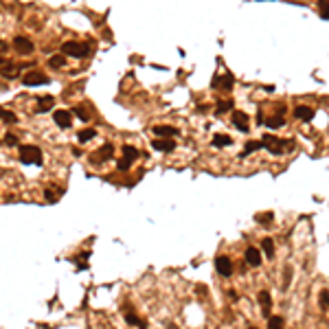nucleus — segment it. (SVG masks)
I'll use <instances>...</instances> for the list:
<instances>
[{
    "mask_svg": "<svg viewBox=\"0 0 329 329\" xmlns=\"http://www.w3.org/2000/svg\"><path fill=\"white\" fill-rule=\"evenodd\" d=\"M20 163L22 164H42V150L35 145L20 147Z\"/></svg>",
    "mask_w": 329,
    "mask_h": 329,
    "instance_id": "obj_1",
    "label": "nucleus"
},
{
    "mask_svg": "<svg viewBox=\"0 0 329 329\" xmlns=\"http://www.w3.org/2000/svg\"><path fill=\"white\" fill-rule=\"evenodd\" d=\"M62 53L66 57H75V59H84L88 55V44L81 42H64L62 44Z\"/></svg>",
    "mask_w": 329,
    "mask_h": 329,
    "instance_id": "obj_2",
    "label": "nucleus"
},
{
    "mask_svg": "<svg viewBox=\"0 0 329 329\" xmlns=\"http://www.w3.org/2000/svg\"><path fill=\"white\" fill-rule=\"evenodd\" d=\"M261 145L266 147V150L270 152L272 156H281L288 143L281 141V139H277V136H272V134H266V136H263V139H261Z\"/></svg>",
    "mask_w": 329,
    "mask_h": 329,
    "instance_id": "obj_3",
    "label": "nucleus"
},
{
    "mask_svg": "<svg viewBox=\"0 0 329 329\" xmlns=\"http://www.w3.org/2000/svg\"><path fill=\"white\" fill-rule=\"evenodd\" d=\"M22 84L24 86H44V84H48V77L44 73H40V70H31V73H26L22 77Z\"/></svg>",
    "mask_w": 329,
    "mask_h": 329,
    "instance_id": "obj_4",
    "label": "nucleus"
},
{
    "mask_svg": "<svg viewBox=\"0 0 329 329\" xmlns=\"http://www.w3.org/2000/svg\"><path fill=\"white\" fill-rule=\"evenodd\" d=\"M139 158V150H134V147H130V145H125L123 147V161L119 163V169L121 171H128L130 169V164Z\"/></svg>",
    "mask_w": 329,
    "mask_h": 329,
    "instance_id": "obj_5",
    "label": "nucleus"
},
{
    "mask_svg": "<svg viewBox=\"0 0 329 329\" xmlns=\"http://www.w3.org/2000/svg\"><path fill=\"white\" fill-rule=\"evenodd\" d=\"M114 156V147L110 145V143H106L103 147H99L97 150V154H92L90 156V161L92 163H97V164H101V163H106V161H110V158Z\"/></svg>",
    "mask_w": 329,
    "mask_h": 329,
    "instance_id": "obj_6",
    "label": "nucleus"
},
{
    "mask_svg": "<svg viewBox=\"0 0 329 329\" xmlns=\"http://www.w3.org/2000/svg\"><path fill=\"white\" fill-rule=\"evenodd\" d=\"M53 121L57 123V128L66 130V128H70V125H73V114H70L68 110H55V112H53Z\"/></svg>",
    "mask_w": 329,
    "mask_h": 329,
    "instance_id": "obj_7",
    "label": "nucleus"
},
{
    "mask_svg": "<svg viewBox=\"0 0 329 329\" xmlns=\"http://www.w3.org/2000/svg\"><path fill=\"white\" fill-rule=\"evenodd\" d=\"M215 270L219 277H230L233 274V263H230V259L226 255H219L215 259Z\"/></svg>",
    "mask_w": 329,
    "mask_h": 329,
    "instance_id": "obj_8",
    "label": "nucleus"
},
{
    "mask_svg": "<svg viewBox=\"0 0 329 329\" xmlns=\"http://www.w3.org/2000/svg\"><path fill=\"white\" fill-rule=\"evenodd\" d=\"M13 48L18 51L20 55H31L33 53V42L29 40V37H24V35H18L13 40Z\"/></svg>",
    "mask_w": 329,
    "mask_h": 329,
    "instance_id": "obj_9",
    "label": "nucleus"
},
{
    "mask_svg": "<svg viewBox=\"0 0 329 329\" xmlns=\"http://www.w3.org/2000/svg\"><path fill=\"white\" fill-rule=\"evenodd\" d=\"M152 147L156 152H173L175 150V141L173 139H156L152 143Z\"/></svg>",
    "mask_w": 329,
    "mask_h": 329,
    "instance_id": "obj_10",
    "label": "nucleus"
},
{
    "mask_svg": "<svg viewBox=\"0 0 329 329\" xmlns=\"http://www.w3.org/2000/svg\"><path fill=\"white\" fill-rule=\"evenodd\" d=\"M294 117L299 119V121H305V123H310V121L314 119V110H312L310 106H296Z\"/></svg>",
    "mask_w": 329,
    "mask_h": 329,
    "instance_id": "obj_11",
    "label": "nucleus"
},
{
    "mask_svg": "<svg viewBox=\"0 0 329 329\" xmlns=\"http://www.w3.org/2000/svg\"><path fill=\"white\" fill-rule=\"evenodd\" d=\"M233 125L235 128H237L239 132H246V134H248V117H246L244 112H233Z\"/></svg>",
    "mask_w": 329,
    "mask_h": 329,
    "instance_id": "obj_12",
    "label": "nucleus"
},
{
    "mask_svg": "<svg viewBox=\"0 0 329 329\" xmlns=\"http://www.w3.org/2000/svg\"><path fill=\"white\" fill-rule=\"evenodd\" d=\"M259 305H261V312L263 316H270V307H272V299H270V292L268 290H261L259 292Z\"/></svg>",
    "mask_w": 329,
    "mask_h": 329,
    "instance_id": "obj_13",
    "label": "nucleus"
},
{
    "mask_svg": "<svg viewBox=\"0 0 329 329\" xmlns=\"http://www.w3.org/2000/svg\"><path fill=\"white\" fill-rule=\"evenodd\" d=\"M213 88H222V90H230L233 88V75H224V77H215V79L211 81Z\"/></svg>",
    "mask_w": 329,
    "mask_h": 329,
    "instance_id": "obj_14",
    "label": "nucleus"
},
{
    "mask_svg": "<svg viewBox=\"0 0 329 329\" xmlns=\"http://www.w3.org/2000/svg\"><path fill=\"white\" fill-rule=\"evenodd\" d=\"M154 134H156L158 139H171L173 134H178V130L171 128V125H156V128H154Z\"/></svg>",
    "mask_w": 329,
    "mask_h": 329,
    "instance_id": "obj_15",
    "label": "nucleus"
},
{
    "mask_svg": "<svg viewBox=\"0 0 329 329\" xmlns=\"http://www.w3.org/2000/svg\"><path fill=\"white\" fill-rule=\"evenodd\" d=\"M246 263L252 266V268L261 266V252L257 248H248V250H246Z\"/></svg>",
    "mask_w": 329,
    "mask_h": 329,
    "instance_id": "obj_16",
    "label": "nucleus"
},
{
    "mask_svg": "<svg viewBox=\"0 0 329 329\" xmlns=\"http://www.w3.org/2000/svg\"><path fill=\"white\" fill-rule=\"evenodd\" d=\"M53 101H55V99L53 97H40V99H37V112H46V110H51L53 108Z\"/></svg>",
    "mask_w": 329,
    "mask_h": 329,
    "instance_id": "obj_17",
    "label": "nucleus"
},
{
    "mask_svg": "<svg viewBox=\"0 0 329 329\" xmlns=\"http://www.w3.org/2000/svg\"><path fill=\"white\" fill-rule=\"evenodd\" d=\"M230 143H233V139H230L228 134H215L213 136V145L215 147H228Z\"/></svg>",
    "mask_w": 329,
    "mask_h": 329,
    "instance_id": "obj_18",
    "label": "nucleus"
},
{
    "mask_svg": "<svg viewBox=\"0 0 329 329\" xmlns=\"http://www.w3.org/2000/svg\"><path fill=\"white\" fill-rule=\"evenodd\" d=\"M261 125L277 130V128H281V125H283V117H281V114H277V117H272V119H263V123H261Z\"/></svg>",
    "mask_w": 329,
    "mask_h": 329,
    "instance_id": "obj_19",
    "label": "nucleus"
},
{
    "mask_svg": "<svg viewBox=\"0 0 329 329\" xmlns=\"http://www.w3.org/2000/svg\"><path fill=\"white\" fill-rule=\"evenodd\" d=\"M88 259H90V252H79V255L75 257L77 270H86V268H88Z\"/></svg>",
    "mask_w": 329,
    "mask_h": 329,
    "instance_id": "obj_20",
    "label": "nucleus"
},
{
    "mask_svg": "<svg viewBox=\"0 0 329 329\" xmlns=\"http://www.w3.org/2000/svg\"><path fill=\"white\" fill-rule=\"evenodd\" d=\"M97 136V132L92 130V128H88V130H81L79 134H77V141L79 143H88V141H92Z\"/></svg>",
    "mask_w": 329,
    "mask_h": 329,
    "instance_id": "obj_21",
    "label": "nucleus"
},
{
    "mask_svg": "<svg viewBox=\"0 0 329 329\" xmlns=\"http://www.w3.org/2000/svg\"><path fill=\"white\" fill-rule=\"evenodd\" d=\"M261 147H263V145H261V141H250V143H248V145H246V147H244V152H241V154H239V156H241V158H246V156H248V154H252V152H257V150H261Z\"/></svg>",
    "mask_w": 329,
    "mask_h": 329,
    "instance_id": "obj_22",
    "label": "nucleus"
},
{
    "mask_svg": "<svg viewBox=\"0 0 329 329\" xmlns=\"http://www.w3.org/2000/svg\"><path fill=\"white\" fill-rule=\"evenodd\" d=\"M0 121H4L7 125H15L18 123V117L13 112H9V110H0Z\"/></svg>",
    "mask_w": 329,
    "mask_h": 329,
    "instance_id": "obj_23",
    "label": "nucleus"
},
{
    "mask_svg": "<svg viewBox=\"0 0 329 329\" xmlns=\"http://www.w3.org/2000/svg\"><path fill=\"white\" fill-rule=\"evenodd\" d=\"M233 99H224V101H219L217 103V108H215V114H224V112H228V110H233Z\"/></svg>",
    "mask_w": 329,
    "mask_h": 329,
    "instance_id": "obj_24",
    "label": "nucleus"
},
{
    "mask_svg": "<svg viewBox=\"0 0 329 329\" xmlns=\"http://www.w3.org/2000/svg\"><path fill=\"white\" fill-rule=\"evenodd\" d=\"M66 64V55L62 53V55H53L51 59H48V66L51 68H62V66Z\"/></svg>",
    "mask_w": 329,
    "mask_h": 329,
    "instance_id": "obj_25",
    "label": "nucleus"
},
{
    "mask_svg": "<svg viewBox=\"0 0 329 329\" xmlns=\"http://www.w3.org/2000/svg\"><path fill=\"white\" fill-rule=\"evenodd\" d=\"M263 252H266L268 259H274V241L270 237L263 239Z\"/></svg>",
    "mask_w": 329,
    "mask_h": 329,
    "instance_id": "obj_26",
    "label": "nucleus"
},
{
    "mask_svg": "<svg viewBox=\"0 0 329 329\" xmlns=\"http://www.w3.org/2000/svg\"><path fill=\"white\" fill-rule=\"evenodd\" d=\"M318 11L323 20H329V0H318Z\"/></svg>",
    "mask_w": 329,
    "mask_h": 329,
    "instance_id": "obj_27",
    "label": "nucleus"
},
{
    "mask_svg": "<svg viewBox=\"0 0 329 329\" xmlns=\"http://www.w3.org/2000/svg\"><path fill=\"white\" fill-rule=\"evenodd\" d=\"M125 321H128L130 325H139V327H145V321H141V318L136 316L134 312H128V314H125Z\"/></svg>",
    "mask_w": 329,
    "mask_h": 329,
    "instance_id": "obj_28",
    "label": "nucleus"
},
{
    "mask_svg": "<svg viewBox=\"0 0 329 329\" xmlns=\"http://www.w3.org/2000/svg\"><path fill=\"white\" fill-rule=\"evenodd\" d=\"M283 316H268V327H283Z\"/></svg>",
    "mask_w": 329,
    "mask_h": 329,
    "instance_id": "obj_29",
    "label": "nucleus"
},
{
    "mask_svg": "<svg viewBox=\"0 0 329 329\" xmlns=\"http://www.w3.org/2000/svg\"><path fill=\"white\" fill-rule=\"evenodd\" d=\"M73 114H77V117H79L81 121H88V119H90V114H88V110H86L84 106H77V108L73 110Z\"/></svg>",
    "mask_w": 329,
    "mask_h": 329,
    "instance_id": "obj_30",
    "label": "nucleus"
},
{
    "mask_svg": "<svg viewBox=\"0 0 329 329\" xmlns=\"http://www.w3.org/2000/svg\"><path fill=\"white\" fill-rule=\"evenodd\" d=\"M318 299H321V307H323V310H329V292H327V290H323Z\"/></svg>",
    "mask_w": 329,
    "mask_h": 329,
    "instance_id": "obj_31",
    "label": "nucleus"
},
{
    "mask_svg": "<svg viewBox=\"0 0 329 329\" xmlns=\"http://www.w3.org/2000/svg\"><path fill=\"white\" fill-rule=\"evenodd\" d=\"M59 193H62V191H59ZM59 193H53V189H46L44 191V197H46V202H55L59 197Z\"/></svg>",
    "mask_w": 329,
    "mask_h": 329,
    "instance_id": "obj_32",
    "label": "nucleus"
},
{
    "mask_svg": "<svg viewBox=\"0 0 329 329\" xmlns=\"http://www.w3.org/2000/svg\"><path fill=\"white\" fill-rule=\"evenodd\" d=\"M4 143H7V145H18V139H15L13 134H7L4 136Z\"/></svg>",
    "mask_w": 329,
    "mask_h": 329,
    "instance_id": "obj_33",
    "label": "nucleus"
},
{
    "mask_svg": "<svg viewBox=\"0 0 329 329\" xmlns=\"http://www.w3.org/2000/svg\"><path fill=\"white\" fill-rule=\"evenodd\" d=\"M2 66H4V62H2V59H0V70H2Z\"/></svg>",
    "mask_w": 329,
    "mask_h": 329,
    "instance_id": "obj_34",
    "label": "nucleus"
}]
</instances>
